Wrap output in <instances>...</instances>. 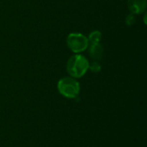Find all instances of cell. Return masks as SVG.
<instances>
[{
  "mask_svg": "<svg viewBox=\"0 0 147 147\" xmlns=\"http://www.w3.org/2000/svg\"><path fill=\"white\" fill-rule=\"evenodd\" d=\"M103 53V48L100 43L90 44V55L95 60H99L102 59Z\"/></svg>",
  "mask_w": 147,
  "mask_h": 147,
  "instance_id": "cell-5",
  "label": "cell"
},
{
  "mask_svg": "<svg viewBox=\"0 0 147 147\" xmlns=\"http://www.w3.org/2000/svg\"><path fill=\"white\" fill-rule=\"evenodd\" d=\"M102 39V33L98 30H96V31H93L90 34L89 37H88V41H89V44H96V43H99L100 40Z\"/></svg>",
  "mask_w": 147,
  "mask_h": 147,
  "instance_id": "cell-6",
  "label": "cell"
},
{
  "mask_svg": "<svg viewBox=\"0 0 147 147\" xmlns=\"http://www.w3.org/2000/svg\"><path fill=\"white\" fill-rule=\"evenodd\" d=\"M89 65L90 63L84 56L75 54L68 59L66 70L71 78H79L87 72L89 70Z\"/></svg>",
  "mask_w": 147,
  "mask_h": 147,
  "instance_id": "cell-1",
  "label": "cell"
},
{
  "mask_svg": "<svg viewBox=\"0 0 147 147\" xmlns=\"http://www.w3.org/2000/svg\"><path fill=\"white\" fill-rule=\"evenodd\" d=\"M57 88L60 95L66 98L74 99L80 92L79 83L71 77H66L61 78L57 84Z\"/></svg>",
  "mask_w": 147,
  "mask_h": 147,
  "instance_id": "cell-2",
  "label": "cell"
},
{
  "mask_svg": "<svg viewBox=\"0 0 147 147\" xmlns=\"http://www.w3.org/2000/svg\"><path fill=\"white\" fill-rule=\"evenodd\" d=\"M66 43L71 51L75 53L84 52L89 47L88 38L80 33H71L67 36Z\"/></svg>",
  "mask_w": 147,
  "mask_h": 147,
  "instance_id": "cell-3",
  "label": "cell"
},
{
  "mask_svg": "<svg viewBox=\"0 0 147 147\" xmlns=\"http://www.w3.org/2000/svg\"><path fill=\"white\" fill-rule=\"evenodd\" d=\"M147 0H127V7L131 14L139 15L145 12Z\"/></svg>",
  "mask_w": 147,
  "mask_h": 147,
  "instance_id": "cell-4",
  "label": "cell"
},
{
  "mask_svg": "<svg viewBox=\"0 0 147 147\" xmlns=\"http://www.w3.org/2000/svg\"><path fill=\"white\" fill-rule=\"evenodd\" d=\"M89 69H90L91 71L96 73V72H99V71H101L102 66H101V65H100L97 61H94V62H92L91 64L89 65Z\"/></svg>",
  "mask_w": 147,
  "mask_h": 147,
  "instance_id": "cell-7",
  "label": "cell"
},
{
  "mask_svg": "<svg viewBox=\"0 0 147 147\" xmlns=\"http://www.w3.org/2000/svg\"><path fill=\"white\" fill-rule=\"evenodd\" d=\"M135 22V17L134 16V14H129L128 16H127L126 17V23L129 26L133 25Z\"/></svg>",
  "mask_w": 147,
  "mask_h": 147,
  "instance_id": "cell-8",
  "label": "cell"
}]
</instances>
